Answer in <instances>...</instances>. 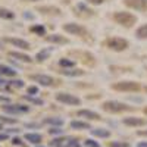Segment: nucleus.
I'll return each mask as SVG.
<instances>
[{"instance_id":"33","label":"nucleus","mask_w":147,"mask_h":147,"mask_svg":"<svg viewBox=\"0 0 147 147\" xmlns=\"http://www.w3.org/2000/svg\"><path fill=\"white\" fill-rule=\"evenodd\" d=\"M88 3H91V5H102L105 0H87Z\"/></svg>"},{"instance_id":"20","label":"nucleus","mask_w":147,"mask_h":147,"mask_svg":"<svg viewBox=\"0 0 147 147\" xmlns=\"http://www.w3.org/2000/svg\"><path fill=\"white\" fill-rule=\"evenodd\" d=\"M0 18L2 19H13L15 18V13L9 9H5V7H0Z\"/></svg>"},{"instance_id":"18","label":"nucleus","mask_w":147,"mask_h":147,"mask_svg":"<svg viewBox=\"0 0 147 147\" xmlns=\"http://www.w3.org/2000/svg\"><path fill=\"white\" fill-rule=\"evenodd\" d=\"M0 75H3V77H15L16 75V71L9 68V66L0 65Z\"/></svg>"},{"instance_id":"14","label":"nucleus","mask_w":147,"mask_h":147,"mask_svg":"<svg viewBox=\"0 0 147 147\" xmlns=\"http://www.w3.org/2000/svg\"><path fill=\"white\" fill-rule=\"evenodd\" d=\"M37 10H40L41 13H46V15H60V9L55 6H40L37 7Z\"/></svg>"},{"instance_id":"24","label":"nucleus","mask_w":147,"mask_h":147,"mask_svg":"<svg viewBox=\"0 0 147 147\" xmlns=\"http://www.w3.org/2000/svg\"><path fill=\"white\" fill-rule=\"evenodd\" d=\"M137 37H138V38H141V40L147 38V24H146V25H141L137 30Z\"/></svg>"},{"instance_id":"35","label":"nucleus","mask_w":147,"mask_h":147,"mask_svg":"<svg viewBox=\"0 0 147 147\" xmlns=\"http://www.w3.org/2000/svg\"><path fill=\"white\" fill-rule=\"evenodd\" d=\"M7 138H9L7 134H0V141H5V140H7Z\"/></svg>"},{"instance_id":"12","label":"nucleus","mask_w":147,"mask_h":147,"mask_svg":"<svg viewBox=\"0 0 147 147\" xmlns=\"http://www.w3.org/2000/svg\"><path fill=\"white\" fill-rule=\"evenodd\" d=\"M46 40L49 43H55V44H66L68 43V38L63 35H59V34H52V35H47Z\"/></svg>"},{"instance_id":"31","label":"nucleus","mask_w":147,"mask_h":147,"mask_svg":"<svg viewBox=\"0 0 147 147\" xmlns=\"http://www.w3.org/2000/svg\"><path fill=\"white\" fill-rule=\"evenodd\" d=\"M60 132H62V129H60V128H52V129H49V134H52V136H53V134H60Z\"/></svg>"},{"instance_id":"27","label":"nucleus","mask_w":147,"mask_h":147,"mask_svg":"<svg viewBox=\"0 0 147 147\" xmlns=\"http://www.w3.org/2000/svg\"><path fill=\"white\" fill-rule=\"evenodd\" d=\"M24 99L28 100V102H31V103H35V105H43V100H40V99H34V97H31V96H25Z\"/></svg>"},{"instance_id":"37","label":"nucleus","mask_w":147,"mask_h":147,"mask_svg":"<svg viewBox=\"0 0 147 147\" xmlns=\"http://www.w3.org/2000/svg\"><path fill=\"white\" fill-rule=\"evenodd\" d=\"M137 147H147V143L144 141V143H140V144H137Z\"/></svg>"},{"instance_id":"29","label":"nucleus","mask_w":147,"mask_h":147,"mask_svg":"<svg viewBox=\"0 0 147 147\" xmlns=\"http://www.w3.org/2000/svg\"><path fill=\"white\" fill-rule=\"evenodd\" d=\"M85 146L87 147H99V144H97L96 141H93V140H87L85 141Z\"/></svg>"},{"instance_id":"9","label":"nucleus","mask_w":147,"mask_h":147,"mask_svg":"<svg viewBox=\"0 0 147 147\" xmlns=\"http://www.w3.org/2000/svg\"><path fill=\"white\" fill-rule=\"evenodd\" d=\"M124 3L128 7L140 10V12H143V13L147 15V0H124Z\"/></svg>"},{"instance_id":"25","label":"nucleus","mask_w":147,"mask_h":147,"mask_svg":"<svg viewBox=\"0 0 147 147\" xmlns=\"http://www.w3.org/2000/svg\"><path fill=\"white\" fill-rule=\"evenodd\" d=\"M31 32L38 34V35H44L46 34V28L43 25H34V27H31Z\"/></svg>"},{"instance_id":"28","label":"nucleus","mask_w":147,"mask_h":147,"mask_svg":"<svg viewBox=\"0 0 147 147\" xmlns=\"http://www.w3.org/2000/svg\"><path fill=\"white\" fill-rule=\"evenodd\" d=\"M10 85H13L15 88H22V87H24V81H22V80H15V81H10Z\"/></svg>"},{"instance_id":"22","label":"nucleus","mask_w":147,"mask_h":147,"mask_svg":"<svg viewBox=\"0 0 147 147\" xmlns=\"http://www.w3.org/2000/svg\"><path fill=\"white\" fill-rule=\"evenodd\" d=\"M44 124H50V125H56V127H62L63 125V121L59 119V118H47L44 119Z\"/></svg>"},{"instance_id":"36","label":"nucleus","mask_w":147,"mask_h":147,"mask_svg":"<svg viewBox=\"0 0 147 147\" xmlns=\"http://www.w3.org/2000/svg\"><path fill=\"white\" fill-rule=\"evenodd\" d=\"M12 143H13V144H21V138H13V141H12Z\"/></svg>"},{"instance_id":"39","label":"nucleus","mask_w":147,"mask_h":147,"mask_svg":"<svg viewBox=\"0 0 147 147\" xmlns=\"http://www.w3.org/2000/svg\"><path fill=\"white\" fill-rule=\"evenodd\" d=\"M2 128H3V127H2V124H0V129H2Z\"/></svg>"},{"instance_id":"21","label":"nucleus","mask_w":147,"mask_h":147,"mask_svg":"<svg viewBox=\"0 0 147 147\" xmlns=\"http://www.w3.org/2000/svg\"><path fill=\"white\" fill-rule=\"evenodd\" d=\"M62 75H68V77H78V75H82L84 74V71H80V69H72V71H69V69H63V71H59Z\"/></svg>"},{"instance_id":"7","label":"nucleus","mask_w":147,"mask_h":147,"mask_svg":"<svg viewBox=\"0 0 147 147\" xmlns=\"http://www.w3.org/2000/svg\"><path fill=\"white\" fill-rule=\"evenodd\" d=\"M63 30L69 34H74V35H80V37H84L87 35V30H85L82 25L80 24H74V22H69L66 25H63Z\"/></svg>"},{"instance_id":"19","label":"nucleus","mask_w":147,"mask_h":147,"mask_svg":"<svg viewBox=\"0 0 147 147\" xmlns=\"http://www.w3.org/2000/svg\"><path fill=\"white\" fill-rule=\"evenodd\" d=\"M71 127L74 129H90V124L82 122V121H72L71 122Z\"/></svg>"},{"instance_id":"30","label":"nucleus","mask_w":147,"mask_h":147,"mask_svg":"<svg viewBox=\"0 0 147 147\" xmlns=\"http://www.w3.org/2000/svg\"><path fill=\"white\" fill-rule=\"evenodd\" d=\"M37 93H38V88H37V87H34V85H32V87H28V94H37Z\"/></svg>"},{"instance_id":"10","label":"nucleus","mask_w":147,"mask_h":147,"mask_svg":"<svg viewBox=\"0 0 147 147\" xmlns=\"http://www.w3.org/2000/svg\"><path fill=\"white\" fill-rule=\"evenodd\" d=\"M3 41L12 44V46H15V47H19V49H24V50H28V49H31L30 43L25 41V40H22V38H13V37H5Z\"/></svg>"},{"instance_id":"32","label":"nucleus","mask_w":147,"mask_h":147,"mask_svg":"<svg viewBox=\"0 0 147 147\" xmlns=\"http://www.w3.org/2000/svg\"><path fill=\"white\" fill-rule=\"evenodd\" d=\"M112 147H128V143H112Z\"/></svg>"},{"instance_id":"38","label":"nucleus","mask_w":147,"mask_h":147,"mask_svg":"<svg viewBox=\"0 0 147 147\" xmlns=\"http://www.w3.org/2000/svg\"><path fill=\"white\" fill-rule=\"evenodd\" d=\"M28 2H37V0H28Z\"/></svg>"},{"instance_id":"2","label":"nucleus","mask_w":147,"mask_h":147,"mask_svg":"<svg viewBox=\"0 0 147 147\" xmlns=\"http://www.w3.org/2000/svg\"><path fill=\"white\" fill-rule=\"evenodd\" d=\"M113 19H115L116 24H119L122 27H127V28L132 27L134 24L137 22V18L132 13H129V12H116L113 15Z\"/></svg>"},{"instance_id":"1","label":"nucleus","mask_w":147,"mask_h":147,"mask_svg":"<svg viewBox=\"0 0 147 147\" xmlns=\"http://www.w3.org/2000/svg\"><path fill=\"white\" fill-rule=\"evenodd\" d=\"M102 107L109 113H121V112H129V110H134V107H131L125 103L116 102V100H107L102 105Z\"/></svg>"},{"instance_id":"4","label":"nucleus","mask_w":147,"mask_h":147,"mask_svg":"<svg viewBox=\"0 0 147 147\" xmlns=\"http://www.w3.org/2000/svg\"><path fill=\"white\" fill-rule=\"evenodd\" d=\"M106 46L115 52H122L128 49V41L125 38H121V37H110L106 40Z\"/></svg>"},{"instance_id":"26","label":"nucleus","mask_w":147,"mask_h":147,"mask_svg":"<svg viewBox=\"0 0 147 147\" xmlns=\"http://www.w3.org/2000/svg\"><path fill=\"white\" fill-rule=\"evenodd\" d=\"M59 65L60 66H66V68H72L74 65H75V62H72V60H68V59H60L59 60Z\"/></svg>"},{"instance_id":"11","label":"nucleus","mask_w":147,"mask_h":147,"mask_svg":"<svg viewBox=\"0 0 147 147\" xmlns=\"http://www.w3.org/2000/svg\"><path fill=\"white\" fill-rule=\"evenodd\" d=\"M124 124L128 125V127H143L147 124V121L143 119V118H136V116H129V118H125L124 119Z\"/></svg>"},{"instance_id":"34","label":"nucleus","mask_w":147,"mask_h":147,"mask_svg":"<svg viewBox=\"0 0 147 147\" xmlns=\"http://www.w3.org/2000/svg\"><path fill=\"white\" fill-rule=\"evenodd\" d=\"M137 134H138V136H141V137H147V129H143V131H138Z\"/></svg>"},{"instance_id":"15","label":"nucleus","mask_w":147,"mask_h":147,"mask_svg":"<svg viewBox=\"0 0 147 147\" xmlns=\"http://www.w3.org/2000/svg\"><path fill=\"white\" fill-rule=\"evenodd\" d=\"M25 140L30 141L31 144H38L43 141V137H41V134H37V132H28L25 134Z\"/></svg>"},{"instance_id":"23","label":"nucleus","mask_w":147,"mask_h":147,"mask_svg":"<svg viewBox=\"0 0 147 147\" xmlns=\"http://www.w3.org/2000/svg\"><path fill=\"white\" fill-rule=\"evenodd\" d=\"M49 56H50V50H41L37 53L35 59H37V62H43V60H46Z\"/></svg>"},{"instance_id":"16","label":"nucleus","mask_w":147,"mask_h":147,"mask_svg":"<svg viewBox=\"0 0 147 147\" xmlns=\"http://www.w3.org/2000/svg\"><path fill=\"white\" fill-rule=\"evenodd\" d=\"M9 56L21 60V62H27V63L31 62V56H28V55H25V53H21V52H9Z\"/></svg>"},{"instance_id":"13","label":"nucleus","mask_w":147,"mask_h":147,"mask_svg":"<svg viewBox=\"0 0 147 147\" xmlns=\"http://www.w3.org/2000/svg\"><path fill=\"white\" fill-rule=\"evenodd\" d=\"M78 116L80 118H85V119H90V121H99L100 119V115L93 112V110H80Z\"/></svg>"},{"instance_id":"8","label":"nucleus","mask_w":147,"mask_h":147,"mask_svg":"<svg viewBox=\"0 0 147 147\" xmlns=\"http://www.w3.org/2000/svg\"><path fill=\"white\" fill-rule=\"evenodd\" d=\"M56 99H57V102H60V103L72 105V106H75V105H80V103H81V100L78 99L77 96L68 94V93H59V94L56 96Z\"/></svg>"},{"instance_id":"6","label":"nucleus","mask_w":147,"mask_h":147,"mask_svg":"<svg viewBox=\"0 0 147 147\" xmlns=\"http://www.w3.org/2000/svg\"><path fill=\"white\" fill-rule=\"evenodd\" d=\"M3 112L10 113V115H19V113H27L30 112V107L25 105H5L2 106Z\"/></svg>"},{"instance_id":"17","label":"nucleus","mask_w":147,"mask_h":147,"mask_svg":"<svg viewBox=\"0 0 147 147\" xmlns=\"http://www.w3.org/2000/svg\"><path fill=\"white\" fill-rule=\"evenodd\" d=\"M91 134H93L94 137H100V138L110 137V131L109 129H105V128H94V129H91Z\"/></svg>"},{"instance_id":"3","label":"nucleus","mask_w":147,"mask_h":147,"mask_svg":"<svg viewBox=\"0 0 147 147\" xmlns=\"http://www.w3.org/2000/svg\"><path fill=\"white\" fill-rule=\"evenodd\" d=\"M112 88L116 90V91H140L141 90V85L136 81H121V82H116L112 85Z\"/></svg>"},{"instance_id":"5","label":"nucleus","mask_w":147,"mask_h":147,"mask_svg":"<svg viewBox=\"0 0 147 147\" xmlns=\"http://www.w3.org/2000/svg\"><path fill=\"white\" fill-rule=\"evenodd\" d=\"M31 80H34L35 82H38L44 87H55V85H59V80L49 77V75H43V74H35V75H31Z\"/></svg>"}]
</instances>
